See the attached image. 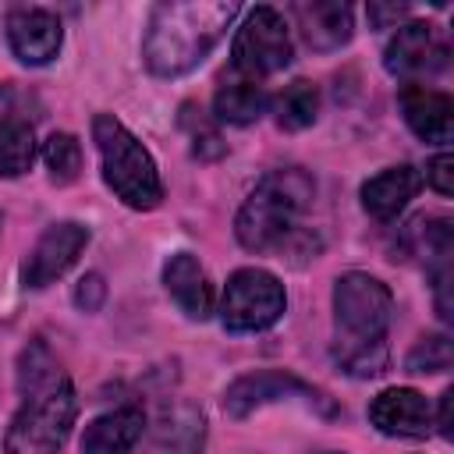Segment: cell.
Masks as SVG:
<instances>
[{"label":"cell","instance_id":"28","mask_svg":"<svg viewBox=\"0 0 454 454\" xmlns=\"http://www.w3.org/2000/svg\"><path fill=\"white\" fill-rule=\"evenodd\" d=\"M450 401H454V390L447 387V390L440 394V419H436L440 436H450Z\"/></svg>","mask_w":454,"mask_h":454},{"label":"cell","instance_id":"17","mask_svg":"<svg viewBox=\"0 0 454 454\" xmlns=\"http://www.w3.org/2000/svg\"><path fill=\"white\" fill-rule=\"evenodd\" d=\"M305 43L312 50H340L355 32V14L340 0H316V4H294L291 7Z\"/></svg>","mask_w":454,"mask_h":454},{"label":"cell","instance_id":"8","mask_svg":"<svg viewBox=\"0 0 454 454\" xmlns=\"http://www.w3.org/2000/svg\"><path fill=\"white\" fill-rule=\"evenodd\" d=\"M280 401H298L309 411L333 419L337 404L333 397H326L319 387H312L309 380L284 372V369H259V372H245L238 376L227 390H223V411L231 419H248L252 411L266 408V404H280Z\"/></svg>","mask_w":454,"mask_h":454},{"label":"cell","instance_id":"12","mask_svg":"<svg viewBox=\"0 0 454 454\" xmlns=\"http://www.w3.org/2000/svg\"><path fill=\"white\" fill-rule=\"evenodd\" d=\"M369 422L383 436L422 440L433 429V408H429L426 394H419L411 387H390L369 401Z\"/></svg>","mask_w":454,"mask_h":454},{"label":"cell","instance_id":"13","mask_svg":"<svg viewBox=\"0 0 454 454\" xmlns=\"http://www.w3.org/2000/svg\"><path fill=\"white\" fill-rule=\"evenodd\" d=\"M397 103H401L404 124L422 142H433V145H447L450 142V131H454V103H450L447 92L429 89L426 82H408V85H401Z\"/></svg>","mask_w":454,"mask_h":454},{"label":"cell","instance_id":"15","mask_svg":"<svg viewBox=\"0 0 454 454\" xmlns=\"http://www.w3.org/2000/svg\"><path fill=\"white\" fill-rule=\"evenodd\" d=\"M163 287L188 319H209L213 316V284L192 252H174L163 262Z\"/></svg>","mask_w":454,"mask_h":454},{"label":"cell","instance_id":"20","mask_svg":"<svg viewBox=\"0 0 454 454\" xmlns=\"http://www.w3.org/2000/svg\"><path fill=\"white\" fill-rule=\"evenodd\" d=\"M273 114L277 124L284 131H301L319 117V89L305 78H294L291 85H284L273 99Z\"/></svg>","mask_w":454,"mask_h":454},{"label":"cell","instance_id":"26","mask_svg":"<svg viewBox=\"0 0 454 454\" xmlns=\"http://www.w3.org/2000/svg\"><path fill=\"white\" fill-rule=\"evenodd\" d=\"M103 298H106L103 277H99V273H85V277L78 280V287H74V305H78L82 312H96V309L103 305Z\"/></svg>","mask_w":454,"mask_h":454},{"label":"cell","instance_id":"23","mask_svg":"<svg viewBox=\"0 0 454 454\" xmlns=\"http://www.w3.org/2000/svg\"><path fill=\"white\" fill-rule=\"evenodd\" d=\"M181 128L188 131L192 153H195L199 160H220V156L227 153V145H223L216 124H213L209 114H202L195 103H184V106H181Z\"/></svg>","mask_w":454,"mask_h":454},{"label":"cell","instance_id":"1","mask_svg":"<svg viewBox=\"0 0 454 454\" xmlns=\"http://www.w3.org/2000/svg\"><path fill=\"white\" fill-rule=\"evenodd\" d=\"M18 394L21 404L7 426L4 454H60L74 426L78 401L67 372L43 340H28L18 355Z\"/></svg>","mask_w":454,"mask_h":454},{"label":"cell","instance_id":"6","mask_svg":"<svg viewBox=\"0 0 454 454\" xmlns=\"http://www.w3.org/2000/svg\"><path fill=\"white\" fill-rule=\"evenodd\" d=\"M291 57H294V46H291V32H287L284 14L277 7H266V4L252 7L234 32L231 71L259 82L266 74L284 71L291 64Z\"/></svg>","mask_w":454,"mask_h":454},{"label":"cell","instance_id":"5","mask_svg":"<svg viewBox=\"0 0 454 454\" xmlns=\"http://www.w3.org/2000/svg\"><path fill=\"white\" fill-rule=\"evenodd\" d=\"M92 142L99 149L103 181L124 206L145 213L163 202V181H160L156 160L114 114L92 117Z\"/></svg>","mask_w":454,"mask_h":454},{"label":"cell","instance_id":"4","mask_svg":"<svg viewBox=\"0 0 454 454\" xmlns=\"http://www.w3.org/2000/svg\"><path fill=\"white\" fill-rule=\"evenodd\" d=\"M316 181L301 167L270 170L252 195L241 202L234 234L248 252H284V245L298 234V216L312 206Z\"/></svg>","mask_w":454,"mask_h":454},{"label":"cell","instance_id":"21","mask_svg":"<svg viewBox=\"0 0 454 454\" xmlns=\"http://www.w3.org/2000/svg\"><path fill=\"white\" fill-rule=\"evenodd\" d=\"M35 160V135L28 121H0V177H21Z\"/></svg>","mask_w":454,"mask_h":454},{"label":"cell","instance_id":"25","mask_svg":"<svg viewBox=\"0 0 454 454\" xmlns=\"http://www.w3.org/2000/svg\"><path fill=\"white\" fill-rule=\"evenodd\" d=\"M426 181H429L433 192L450 195V192H454V156H450V153H436V156L426 163Z\"/></svg>","mask_w":454,"mask_h":454},{"label":"cell","instance_id":"7","mask_svg":"<svg viewBox=\"0 0 454 454\" xmlns=\"http://www.w3.org/2000/svg\"><path fill=\"white\" fill-rule=\"evenodd\" d=\"M287 309L284 284L262 266H241L227 277L220 298V323L231 333H255L273 326Z\"/></svg>","mask_w":454,"mask_h":454},{"label":"cell","instance_id":"27","mask_svg":"<svg viewBox=\"0 0 454 454\" xmlns=\"http://www.w3.org/2000/svg\"><path fill=\"white\" fill-rule=\"evenodd\" d=\"M365 14H369V25L372 28H390V25H397L408 14V7L404 4H369Z\"/></svg>","mask_w":454,"mask_h":454},{"label":"cell","instance_id":"22","mask_svg":"<svg viewBox=\"0 0 454 454\" xmlns=\"http://www.w3.org/2000/svg\"><path fill=\"white\" fill-rule=\"evenodd\" d=\"M43 160H46V170H50L53 184H71L82 174V145L67 131H53L43 142Z\"/></svg>","mask_w":454,"mask_h":454},{"label":"cell","instance_id":"2","mask_svg":"<svg viewBox=\"0 0 454 454\" xmlns=\"http://www.w3.org/2000/svg\"><path fill=\"white\" fill-rule=\"evenodd\" d=\"M390 319L394 294L380 277L362 270L340 273L333 280V362L355 380L387 372Z\"/></svg>","mask_w":454,"mask_h":454},{"label":"cell","instance_id":"9","mask_svg":"<svg viewBox=\"0 0 454 454\" xmlns=\"http://www.w3.org/2000/svg\"><path fill=\"white\" fill-rule=\"evenodd\" d=\"M85 245H89V227L85 223H78V220L50 223L21 262V284L28 291L50 287L57 277H64L78 262Z\"/></svg>","mask_w":454,"mask_h":454},{"label":"cell","instance_id":"11","mask_svg":"<svg viewBox=\"0 0 454 454\" xmlns=\"http://www.w3.org/2000/svg\"><path fill=\"white\" fill-rule=\"evenodd\" d=\"M60 43H64V28L57 14H50L46 7H14L7 14V46L21 64L28 67L50 64Z\"/></svg>","mask_w":454,"mask_h":454},{"label":"cell","instance_id":"18","mask_svg":"<svg viewBox=\"0 0 454 454\" xmlns=\"http://www.w3.org/2000/svg\"><path fill=\"white\" fill-rule=\"evenodd\" d=\"M266 106H270V96L262 92V85L252 78H241V74L223 78L213 96V117L223 124H238V128L259 121L266 114Z\"/></svg>","mask_w":454,"mask_h":454},{"label":"cell","instance_id":"10","mask_svg":"<svg viewBox=\"0 0 454 454\" xmlns=\"http://www.w3.org/2000/svg\"><path fill=\"white\" fill-rule=\"evenodd\" d=\"M383 67L394 78H404V85L422 82L447 67V43L429 21H404L383 50Z\"/></svg>","mask_w":454,"mask_h":454},{"label":"cell","instance_id":"16","mask_svg":"<svg viewBox=\"0 0 454 454\" xmlns=\"http://www.w3.org/2000/svg\"><path fill=\"white\" fill-rule=\"evenodd\" d=\"M145 411L138 404H124L96 415L82 433V454H131L142 440Z\"/></svg>","mask_w":454,"mask_h":454},{"label":"cell","instance_id":"19","mask_svg":"<svg viewBox=\"0 0 454 454\" xmlns=\"http://www.w3.org/2000/svg\"><path fill=\"white\" fill-rule=\"evenodd\" d=\"M149 454H202V415L188 404L167 411L156 426Z\"/></svg>","mask_w":454,"mask_h":454},{"label":"cell","instance_id":"24","mask_svg":"<svg viewBox=\"0 0 454 454\" xmlns=\"http://www.w3.org/2000/svg\"><path fill=\"white\" fill-rule=\"evenodd\" d=\"M454 362V348H450V337L447 333H433V337H422L408 358H404V369L408 372H447Z\"/></svg>","mask_w":454,"mask_h":454},{"label":"cell","instance_id":"3","mask_svg":"<svg viewBox=\"0 0 454 454\" xmlns=\"http://www.w3.org/2000/svg\"><path fill=\"white\" fill-rule=\"evenodd\" d=\"M234 0H163L149 11L142 35V60L156 78H181L195 71L238 18Z\"/></svg>","mask_w":454,"mask_h":454},{"label":"cell","instance_id":"14","mask_svg":"<svg viewBox=\"0 0 454 454\" xmlns=\"http://www.w3.org/2000/svg\"><path fill=\"white\" fill-rule=\"evenodd\" d=\"M422 188V174L411 167V163H401V167H387L380 174H372L365 184H362V209L380 220V223H390L404 213V206L419 195Z\"/></svg>","mask_w":454,"mask_h":454}]
</instances>
